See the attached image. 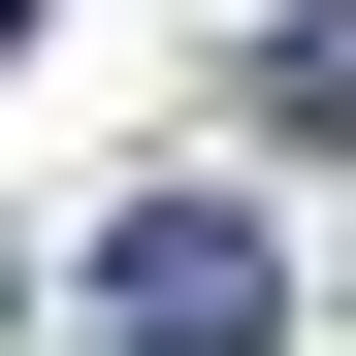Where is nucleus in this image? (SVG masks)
Here are the masks:
<instances>
[{
    "instance_id": "obj_1",
    "label": "nucleus",
    "mask_w": 356,
    "mask_h": 356,
    "mask_svg": "<svg viewBox=\"0 0 356 356\" xmlns=\"http://www.w3.org/2000/svg\"><path fill=\"white\" fill-rule=\"evenodd\" d=\"M259 324H291V259L227 195H130V227H97V356H259Z\"/></svg>"
},
{
    "instance_id": "obj_2",
    "label": "nucleus",
    "mask_w": 356,
    "mask_h": 356,
    "mask_svg": "<svg viewBox=\"0 0 356 356\" xmlns=\"http://www.w3.org/2000/svg\"><path fill=\"white\" fill-rule=\"evenodd\" d=\"M0 33H33V0H0Z\"/></svg>"
},
{
    "instance_id": "obj_3",
    "label": "nucleus",
    "mask_w": 356,
    "mask_h": 356,
    "mask_svg": "<svg viewBox=\"0 0 356 356\" xmlns=\"http://www.w3.org/2000/svg\"><path fill=\"white\" fill-rule=\"evenodd\" d=\"M0 291H33V259H0Z\"/></svg>"
}]
</instances>
